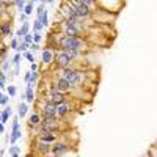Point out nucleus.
<instances>
[{"label": "nucleus", "instance_id": "obj_1", "mask_svg": "<svg viewBox=\"0 0 157 157\" xmlns=\"http://www.w3.org/2000/svg\"><path fill=\"white\" fill-rule=\"evenodd\" d=\"M58 43V47H61V50H66V49H74V50H82L85 49V39H82L80 36H69V35H63L57 38Z\"/></svg>", "mask_w": 157, "mask_h": 157}, {"label": "nucleus", "instance_id": "obj_2", "mask_svg": "<svg viewBox=\"0 0 157 157\" xmlns=\"http://www.w3.org/2000/svg\"><path fill=\"white\" fill-rule=\"evenodd\" d=\"M61 77H64L72 87H80L82 84L85 82V74L79 71V69H74V68H63L61 72Z\"/></svg>", "mask_w": 157, "mask_h": 157}, {"label": "nucleus", "instance_id": "obj_3", "mask_svg": "<svg viewBox=\"0 0 157 157\" xmlns=\"http://www.w3.org/2000/svg\"><path fill=\"white\" fill-rule=\"evenodd\" d=\"M69 151H71L69 145H66L64 142H57L50 148V154L52 155H64V154H68Z\"/></svg>", "mask_w": 157, "mask_h": 157}, {"label": "nucleus", "instance_id": "obj_4", "mask_svg": "<svg viewBox=\"0 0 157 157\" xmlns=\"http://www.w3.org/2000/svg\"><path fill=\"white\" fill-rule=\"evenodd\" d=\"M82 30H84V25L80 22L79 24H64V35L69 36H80Z\"/></svg>", "mask_w": 157, "mask_h": 157}, {"label": "nucleus", "instance_id": "obj_5", "mask_svg": "<svg viewBox=\"0 0 157 157\" xmlns=\"http://www.w3.org/2000/svg\"><path fill=\"white\" fill-rule=\"evenodd\" d=\"M71 58L68 57V53L66 52H64V50H61V52H58L57 55H55V63H57V66L58 68H68L69 66V64H71Z\"/></svg>", "mask_w": 157, "mask_h": 157}, {"label": "nucleus", "instance_id": "obj_6", "mask_svg": "<svg viewBox=\"0 0 157 157\" xmlns=\"http://www.w3.org/2000/svg\"><path fill=\"white\" fill-rule=\"evenodd\" d=\"M50 115H57V104L50 102V101H44L41 107V116H50Z\"/></svg>", "mask_w": 157, "mask_h": 157}, {"label": "nucleus", "instance_id": "obj_7", "mask_svg": "<svg viewBox=\"0 0 157 157\" xmlns=\"http://www.w3.org/2000/svg\"><path fill=\"white\" fill-rule=\"evenodd\" d=\"M69 113H71V104L68 102V101H64V102L57 105V116L58 118H64Z\"/></svg>", "mask_w": 157, "mask_h": 157}, {"label": "nucleus", "instance_id": "obj_8", "mask_svg": "<svg viewBox=\"0 0 157 157\" xmlns=\"http://www.w3.org/2000/svg\"><path fill=\"white\" fill-rule=\"evenodd\" d=\"M46 101H50V102L53 104H61L66 101V96H64V93H61V91H57V93H52V94H47L46 96Z\"/></svg>", "mask_w": 157, "mask_h": 157}, {"label": "nucleus", "instance_id": "obj_9", "mask_svg": "<svg viewBox=\"0 0 157 157\" xmlns=\"http://www.w3.org/2000/svg\"><path fill=\"white\" fill-rule=\"evenodd\" d=\"M55 85H57L58 91H61V93H68V91H71V88H72V85L64 77H60L57 82H55Z\"/></svg>", "mask_w": 157, "mask_h": 157}, {"label": "nucleus", "instance_id": "obj_10", "mask_svg": "<svg viewBox=\"0 0 157 157\" xmlns=\"http://www.w3.org/2000/svg\"><path fill=\"white\" fill-rule=\"evenodd\" d=\"M50 148H52V143L39 140L38 145H36V152H38V154H49L50 152Z\"/></svg>", "mask_w": 157, "mask_h": 157}, {"label": "nucleus", "instance_id": "obj_11", "mask_svg": "<svg viewBox=\"0 0 157 157\" xmlns=\"http://www.w3.org/2000/svg\"><path fill=\"white\" fill-rule=\"evenodd\" d=\"M24 97L27 99V102H33L35 101V93H33V85L32 84H27V90H25Z\"/></svg>", "mask_w": 157, "mask_h": 157}, {"label": "nucleus", "instance_id": "obj_12", "mask_svg": "<svg viewBox=\"0 0 157 157\" xmlns=\"http://www.w3.org/2000/svg\"><path fill=\"white\" fill-rule=\"evenodd\" d=\"M0 33H2V36H10L11 35V24L10 22H3L2 25H0Z\"/></svg>", "mask_w": 157, "mask_h": 157}, {"label": "nucleus", "instance_id": "obj_13", "mask_svg": "<svg viewBox=\"0 0 157 157\" xmlns=\"http://www.w3.org/2000/svg\"><path fill=\"white\" fill-rule=\"evenodd\" d=\"M39 121H41V115H39V113H33V115L30 116V119H29V126L36 127V126L39 124Z\"/></svg>", "mask_w": 157, "mask_h": 157}, {"label": "nucleus", "instance_id": "obj_14", "mask_svg": "<svg viewBox=\"0 0 157 157\" xmlns=\"http://www.w3.org/2000/svg\"><path fill=\"white\" fill-rule=\"evenodd\" d=\"M0 113H2V118H0V121H2V123H6L8 119H10V116H11V107L6 105L5 110H2Z\"/></svg>", "mask_w": 157, "mask_h": 157}, {"label": "nucleus", "instance_id": "obj_15", "mask_svg": "<svg viewBox=\"0 0 157 157\" xmlns=\"http://www.w3.org/2000/svg\"><path fill=\"white\" fill-rule=\"evenodd\" d=\"M27 110H29V107H27V104L21 102L19 105H17V116L19 118H24L27 115Z\"/></svg>", "mask_w": 157, "mask_h": 157}, {"label": "nucleus", "instance_id": "obj_16", "mask_svg": "<svg viewBox=\"0 0 157 157\" xmlns=\"http://www.w3.org/2000/svg\"><path fill=\"white\" fill-rule=\"evenodd\" d=\"M22 137V132H21V129H16V131H13L11 132V137H10V142L14 145L17 140H19V138Z\"/></svg>", "mask_w": 157, "mask_h": 157}, {"label": "nucleus", "instance_id": "obj_17", "mask_svg": "<svg viewBox=\"0 0 157 157\" xmlns=\"http://www.w3.org/2000/svg\"><path fill=\"white\" fill-rule=\"evenodd\" d=\"M52 60H53V55H52V52H50V50H43V63L49 64Z\"/></svg>", "mask_w": 157, "mask_h": 157}, {"label": "nucleus", "instance_id": "obj_18", "mask_svg": "<svg viewBox=\"0 0 157 157\" xmlns=\"http://www.w3.org/2000/svg\"><path fill=\"white\" fill-rule=\"evenodd\" d=\"M25 33H29V22H27V21L22 24V27H21V29L16 32V35L19 36V38H22V36H24Z\"/></svg>", "mask_w": 157, "mask_h": 157}, {"label": "nucleus", "instance_id": "obj_19", "mask_svg": "<svg viewBox=\"0 0 157 157\" xmlns=\"http://www.w3.org/2000/svg\"><path fill=\"white\" fill-rule=\"evenodd\" d=\"M38 79H39V74H38V71H32L30 72V79H29V82H27V84H36V82H38Z\"/></svg>", "mask_w": 157, "mask_h": 157}, {"label": "nucleus", "instance_id": "obj_20", "mask_svg": "<svg viewBox=\"0 0 157 157\" xmlns=\"http://www.w3.org/2000/svg\"><path fill=\"white\" fill-rule=\"evenodd\" d=\"M64 52L68 53V57H69L71 60H76V58L79 57V55H80V50H74V49H66Z\"/></svg>", "mask_w": 157, "mask_h": 157}, {"label": "nucleus", "instance_id": "obj_21", "mask_svg": "<svg viewBox=\"0 0 157 157\" xmlns=\"http://www.w3.org/2000/svg\"><path fill=\"white\" fill-rule=\"evenodd\" d=\"M27 49H29V43H25L24 39H21V41H19V44H17V49H16V50H17V52H21V50H22V52H25Z\"/></svg>", "mask_w": 157, "mask_h": 157}, {"label": "nucleus", "instance_id": "obj_22", "mask_svg": "<svg viewBox=\"0 0 157 157\" xmlns=\"http://www.w3.org/2000/svg\"><path fill=\"white\" fill-rule=\"evenodd\" d=\"M10 155H14V157L21 155V148L16 146V145H13V146L10 148Z\"/></svg>", "mask_w": 157, "mask_h": 157}, {"label": "nucleus", "instance_id": "obj_23", "mask_svg": "<svg viewBox=\"0 0 157 157\" xmlns=\"http://www.w3.org/2000/svg\"><path fill=\"white\" fill-rule=\"evenodd\" d=\"M38 19L41 21V24H43V27H46V25H47V24H49V17H47V13H46V11H44V13H43V14H41V16L38 17Z\"/></svg>", "mask_w": 157, "mask_h": 157}, {"label": "nucleus", "instance_id": "obj_24", "mask_svg": "<svg viewBox=\"0 0 157 157\" xmlns=\"http://www.w3.org/2000/svg\"><path fill=\"white\" fill-rule=\"evenodd\" d=\"M41 29H43L41 21H39V19H36V21H35V24H33V30H35V32H39Z\"/></svg>", "mask_w": 157, "mask_h": 157}, {"label": "nucleus", "instance_id": "obj_25", "mask_svg": "<svg viewBox=\"0 0 157 157\" xmlns=\"http://www.w3.org/2000/svg\"><path fill=\"white\" fill-rule=\"evenodd\" d=\"M21 39H24L25 43H29V44H30V43H33V35H30V33H25V35L22 36Z\"/></svg>", "mask_w": 157, "mask_h": 157}, {"label": "nucleus", "instance_id": "obj_26", "mask_svg": "<svg viewBox=\"0 0 157 157\" xmlns=\"http://www.w3.org/2000/svg\"><path fill=\"white\" fill-rule=\"evenodd\" d=\"M14 3H16V6H17V10L22 11V10H24V5H25V0H14Z\"/></svg>", "mask_w": 157, "mask_h": 157}, {"label": "nucleus", "instance_id": "obj_27", "mask_svg": "<svg viewBox=\"0 0 157 157\" xmlns=\"http://www.w3.org/2000/svg\"><path fill=\"white\" fill-rule=\"evenodd\" d=\"M8 101H10V99H8V96H5L3 93H0V105H6Z\"/></svg>", "mask_w": 157, "mask_h": 157}, {"label": "nucleus", "instance_id": "obj_28", "mask_svg": "<svg viewBox=\"0 0 157 157\" xmlns=\"http://www.w3.org/2000/svg\"><path fill=\"white\" fill-rule=\"evenodd\" d=\"M32 11H33V3H32V2H30V3H29V5H27V6H25V8H24V13H25V14H27V16H29V14H30V13H32Z\"/></svg>", "mask_w": 157, "mask_h": 157}, {"label": "nucleus", "instance_id": "obj_29", "mask_svg": "<svg viewBox=\"0 0 157 157\" xmlns=\"http://www.w3.org/2000/svg\"><path fill=\"white\" fill-rule=\"evenodd\" d=\"M29 47H30L33 52H36V50H39V44H38V43H30Z\"/></svg>", "mask_w": 157, "mask_h": 157}, {"label": "nucleus", "instance_id": "obj_30", "mask_svg": "<svg viewBox=\"0 0 157 157\" xmlns=\"http://www.w3.org/2000/svg\"><path fill=\"white\" fill-rule=\"evenodd\" d=\"M79 2L84 3V5H87V6H90V8L94 5V0H79Z\"/></svg>", "mask_w": 157, "mask_h": 157}, {"label": "nucleus", "instance_id": "obj_31", "mask_svg": "<svg viewBox=\"0 0 157 157\" xmlns=\"http://www.w3.org/2000/svg\"><path fill=\"white\" fill-rule=\"evenodd\" d=\"M8 94H10V96H14V94H16V87H14V85L8 87Z\"/></svg>", "mask_w": 157, "mask_h": 157}, {"label": "nucleus", "instance_id": "obj_32", "mask_svg": "<svg viewBox=\"0 0 157 157\" xmlns=\"http://www.w3.org/2000/svg\"><path fill=\"white\" fill-rule=\"evenodd\" d=\"M21 58H22V55H21V53H16V57L13 58V63H14V64H19Z\"/></svg>", "mask_w": 157, "mask_h": 157}, {"label": "nucleus", "instance_id": "obj_33", "mask_svg": "<svg viewBox=\"0 0 157 157\" xmlns=\"http://www.w3.org/2000/svg\"><path fill=\"white\" fill-rule=\"evenodd\" d=\"M25 57H27V60H29L30 63H33V61H35V57H33V53H32V52H27V53H25Z\"/></svg>", "mask_w": 157, "mask_h": 157}, {"label": "nucleus", "instance_id": "obj_34", "mask_svg": "<svg viewBox=\"0 0 157 157\" xmlns=\"http://www.w3.org/2000/svg\"><path fill=\"white\" fill-rule=\"evenodd\" d=\"M44 11H46V6H44V3H41V5L38 6V17H39V16H41Z\"/></svg>", "mask_w": 157, "mask_h": 157}, {"label": "nucleus", "instance_id": "obj_35", "mask_svg": "<svg viewBox=\"0 0 157 157\" xmlns=\"http://www.w3.org/2000/svg\"><path fill=\"white\" fill-rule=\"evenodd\" d=\"M41 41V35L39 33H35L33 35V43H39Z\"/></svg>", "mask_w": 157, "mask_h": 157}, {"label": "nucleus", "instance_id": "obj_36", "mask_svg": "<svg viewBox=\"0 0 157 157\" xmlns=\"http://www.w3.org/2000/svg\"><path fill=\"white\" fill-rule=\"evenodd\" d=\"M16 129H19V119L14 118V121H13V131H16Z\"/></svg>", "mask_w": 157, "mask_h": 157}, {"label": "nucleus", "instance_id": "obj_37", "mask_svg": "<svg viewBox=\"0 0 157 157\" xmlns=\"http://www.w3.org/2000/svg\"><path fill=\"white\" fill-rule=\"evenodd\" d=\"M17 44H19V39H13V41H11V49L16 50V49H17Z\"/></svg>", "mask_w": 157, "mask_h": 157}, {"label": "nucleus", "instance_id": "obj_38", "mask_svg": "<svg viewBox=\"0 0 157 157\" xmlns=\"http://www.w3.org/2000/svg\"><path fill=\"white\" fill-rule=\"evenodd\" d=\"M8 68H10V61H3V64H2V69H3V71H6Z\"/></svg>", "mask_w": 157, "mask_h": 157}, {"label": "nucleus", "instance_id": "obj_39", "mask_svg": "<svg viewBox=\"0 0 157 157\" xmlns=\"http://www.w3.org/2000/svg\"><path fill=\"white\" fill-rule=\"evenodd\" d=\"M0 80L5 82L6 80V76H5V71H0Z\"/></svg>", "mask_w": 157, "mask_h": 157}, {"label": "nucleus", "instance_id": "obj_40", "mask_svg": "<svg viewBox=\"0 0 157 157\" xmlns=\"http://www.w3.org/2000/svg\"><path fill=\"white\" fill-rule=\"evenodd\" d=\"M30 69H32V71H38V64H36V63L33 61V63H32V66H30Z\"/></svg>", "mask_w": 157, "mask_h": 157}, {"label": "nucleus", "instance_id": "obj_41", "mask_svg": "<svg viewBox=\"0 0 157 157\" xmlns=\"http://www.w3.org/2000/svg\"><path fill=\"white\" fill-rule=\"evenodd\" d=\"M21 21H22V22L27 21V14H25V13H21Z\"/></svg>", "mask_w": 157, "mask_h": 157}, {"label": "nucleus", "instance_id": "obj_42", "mask_svg": "<svg viewBox=\"0 0 157 157\" xmlns=\"http://www.w3.org/2000/svg\"><path fill=\"white\" fill-rule=\"evenodd\" d=\"M5 52H6V47H2V49H0V58L5 55Z\"/></svg>", "mask_w": 157, "mask_h": 157}, {"label": "nucleus", "instance_id": "obj_43", "mask_svg": "<svg viewBox=\"0 0 157 157\" xmlns=\"http://www.w3.org/2000/svg\"><path fill=\"white\" fill-rule=\"evenodd\" d=\"M30 72H32V71H30ZM30 72H25V77H24L25 82H29V79H30Z\"/></svg>", "mask_w": 157, "mask_h": 157}, {"label": "nucleus", "instance_id": "obj_44", "mask_svg": "<svg viewBox=\"0 0 157 157\" xmlns=\"http://www.w3.org/2000/svg\"><path fill=\"white\" fill-rule=\"evenodd\" d=\"M3 88H5V82L0 80V90H3Z\"/></svg>", "mask_w": 157, "mask_h": 157}, {"label": "nucleus", "instance_id": "obj_45", "mask_svg": "<svg viewBox=\"0 0 157 157\" xmlns=\"http://www.w3.org/2000/svg\"><path fill=\"white\" fill-rule=\"evenodd\" d=\"M2 132H3V123L0 121V134H2Z\"/></svg>", "mask_w": 157, "mask_h": 157}, {"label": "nucleus", "instance_id": "obj_46", "mask_svg": "<svg viewBox=\"0 0 157 157\" xmlns=\"http://www.w3.org/2000/svg\"><path fill=\"white\" fill-rule=\"evenodd\" d=\"M30 2H32V3H35V2H38V0H30Z\"/></svg>", "mask_w": 157, "mask_h": 157}, {"label": "nucleus", "instance_id": "obj_47", "mask_svg": "<svg viewBox=\"0 0 157 157\" xmlns=\"http://www.w3.org/2000/svg\"><path fill=\"white\" fill-rule=\"evenodd\" d=\"M41 2H43V3H47V0H41Z\"/></svg>", "mask_w": 157, "mask_h": 157}, {"label": "nucleus", "instance_id": "obj_48", "mask_svg": "<svg viewBox=\"0 0 157 157\" xmlns=\"http://www.w3.org/2000/svg\"><path fill=\"white\" fill-rule=\"evenodd\" d=\"M0 118H2V113H0Z\"/></svg>", "mask_w": 157, "mask_h": 157}]
</instances>
